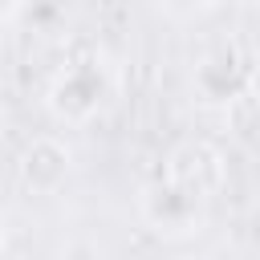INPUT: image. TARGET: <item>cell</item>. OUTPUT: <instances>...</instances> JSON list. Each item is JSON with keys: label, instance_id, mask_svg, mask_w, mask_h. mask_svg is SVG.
I'll return each mask as SVG.
<instances>
[{"label": "cell", "instance_id": "1", "mask_svg": "<svg viewBox=\"0 0 260 260\" xmlns=\"http://www.w3.org/2000/svg\"><path fill=\"white\" fill-rule=\"evenodd\" d=\"M138 211L150 232H158L167 240H183L207 223V195H203V187H195L187 179H167V183L142 187Z\"/></svg>", "mask_w": 260, "mask_h": 260}, {"label": "cell", "instance_id": "4", "mask_svg": "<svg viewBox=\"0 0 260 260\" xmlns=\"http://www.w3.org/2000/svg\"><path fill=\"white\" fill-rule=\"evenodd\" d=\"M69 167H73V150H69L61 138H53V134L32 138V142L24 146V154H20V179H24V187L37 191V195L57 191V187L65 183Z\"/></svg>", "mask_w": 260, "mask_h": 260}, {"label": "cell", "instance_id": "3", "mask_svg": "<svg viewBox=\"0 0 260 260\" xmlns=\"http://www.w3.org/2000/svg\"><path fill=\"white\" fill-rule=\"evenodd\" d=\"M191 85L199 93L203 106H236L244 93H248V69L232 57V53H207L195 73H191Z\"/></svg>", "mask_w": 260, "mask_h": 260}, {"label": "cell", "instance_id": "2", "mask_svg": "<svg viewBox=\"0 0 260 260\" xmlns=\"http://www.w3.org/2000/svg\"><path fill=\"white\" fill-rule=\"evenodd\" d=\"M110 98V73L98 57L65 65L49 85V110L61 122H89Z\"/></svg>", "mask_w": 260, "mask_h": 260}, {"label": "cell", "instance_id": "5", "mask_svg": "<svg viewBox=\"0 0 260 260\" xmlns=\"http://www.w3.org/2000/svg\"><path fill=\"white\" fill-rule=\"evenodd\" d=\"M248 89L260 98V49H256V57H252V65H248Z\"/></svg>", "mask_w": 260, "mask_h": 260}, {"label": "cell", "instance_id": "6", "mask_svg": "<svg viewBox=\"0 0 260 260\" xmlns=\"http://www.w3.org/2000/svg\"><path fill=\"white\" fill-rule=\"evenodd\" d=\"M167 8H175V12H191V8H207L211 0H162Z\"/></svg>", "mask_w": 260, "mask_h": 260}]
</instances>
